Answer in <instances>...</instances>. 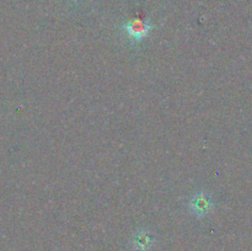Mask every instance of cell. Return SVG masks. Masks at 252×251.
Listing matches in <instances>:
<instances>
[{
  "mask_svg": "<svg viewBox=\"0 0 252 251\" xmlns=\"http://www.w3.org/2000/svg\"><path fill=\"white\" fill-rule=\"evenodd\" d=\"M153 29H154V25L149 24V21L143 19H132L122 25V30L134 43L147 38Z\"/></svg>",
  "mask_w": 252,
  "mask_h": 251,
  "instance_id": "6da1fadb",
  "label": "cell"
},
{
  "mask_svg": "<svg viewBox=\"0 0 252 251\" xmlns=\"http://www.w3.org/2000/svg\"><path fill=\"white\" fill-rule=\"evenodd\" d=\"M189 208L196 217H206L214 209V202L208 193L198 192L189 198Z\"/></svg>",
  "mask_w": 252,
  "mask_h": 251,
  "instance_id": "7a4b0ae2",
  "label": "cell"
},
{
  "mask_svg": "<svg viewBox=\"0 0 252 251\" xmlns=\"http://www.w3.org/2000/svg\"><path fill=\"white\" fill-rule=\"evenodd\" d=\"M138 246H148L150 244V236L147 233H139L135 238Z\"/></svg>",
  "mask_w": 252,
  "mask_h": 251,
  "instance_id": "3957f363",
  "label": "cell"
}]
</instances>
